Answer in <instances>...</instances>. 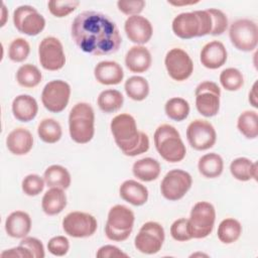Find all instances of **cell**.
I'll return each instance as SVG.
<instances>
[{
	"instance_id": "1",
	"label": "cell",
	"mask_w": 258,
	"mask_h": 258,
	"mask_svg": "<svg viewBox=\"0 0 258 258\" xmlns=\"http://www.w3.org/2000/svg\"><path fill=\"white\" fill-rule=\"evenodd\" d=\"M76 45L93 55H107L118 51L122 37L116 23L106 14L84 11L78 14L71 26Z\"/></svg>"
},
{
	"instance_id": "2",
	"label": "cell",
	"mask_w": 258,
	"mask_h": 258,
	"mask_svg": "<svg viewBox=\"0 0 258 258\" xmlns=\"http://www.w3.org/2000/svg\"><path fill=\"white\" fill-rule=\"evenodd\" d=\"M111 132L117 146L123 154L136 156L149 149V138L147 134L138 131L133 116L122 113L115 116L110 124Z\"/></svg>"
},
{
	"instance_id": "3",
	"label": "cell",
	"mask_w": 258,
	"mask_h": 258,
	"mask_svg": "<svg viewBox=\"0 0 258 258\" xmlns=\"http://www.w3.org/2000/svg\"><path fill=\"white\" fill-rule=\"evenodd\" d=\"M212 18L207 10L183 12L172 20V31L181 39H190L211 34Z\"/></svg>"
},
{
	"instance_id": "4",
	"label": "cell",
	"mask_w": 258,
	"mask_h": 258,
	"mask_svg": "<svg viewBox=\"0 0 258 258\" xmlns=\"http://www.w3.org/2000/svg\"><path fill=\"white\" fill-rule=\"evenodd\" d=\"M95 113L88 103L76 104L69 115V130L71 138L79 143L90 142L95 133Z\"/></svg>"
},
{
	"instance_id": "5",
	"label": "cell",
	"mask_w": 258,
	"mask_h": 258,
	"mask_svg": "<svg viewBox=\"0 0 258 258\" xmlns=\"http://www.w3.org/2000/svg\"><path fill=\"white\" fill-rule=\"evenodd\" d=\"M154 145L159 155L168 162L181 161L186 153L178 131L169 124H162L154 132Z\"/></svg>"
},
{
	"instance_id": "6",
	"label": "cell",
	"mask_w": 258,
	"mask_h": 258,
	"mask_svg": "<svg viewBox=\"0 0 258 258\" xmlns=\"http://www.w3.org/2000/svg\"><path fill=\"white\" fill-rule=\"evenodd\" d=\"M135 216L131 209L123 205H116L109 210L105 226V234L111 241L122 242L129 238Z\"/></svg>"
},
{
	"instance_id": "7",
	"label": "cell",
	"mask_w": 258,
	"mask_h": 258,
	"mask_svg": "<svg viewBox=\"0 0 258 258\" xmlns=\"http://www.w3.org/2000/svg\"><path fill=\"white\" fill-rule=\"evenodd\" d=\"M187 220L191 238H206L214 229L216 221L215 208L209 202H199L192 207L189 219Z\"/></svg>"
},
{
	"instance_id": "8",
	"label": "cell",
	"mask_w": 258,
	"mask_h": 258,
	"mask_svg": "<svg viewBox=\"0 0 258 258\" xmlns=\"http://www.w3.org/2000/svg\"><path fill=\"white\" fill-rule=\"evenodd\" d=\"M229 37L232 44L239 50L252 51L258 43L257 24L250 19H238L229 28Z\"/></svg>"
},
{
	"instance_id": "9",
	"label": "cell",
	"mask_w": 258,
	"mask_h": 258,
	"mask_svg": "<svg viewBox=\"0 0 258 258\" xmlns=\"http://www.w3.org/2000/svg\"><path fill=\"white\" fill-rule=\"evenodd\" d=\"M164 238V229L159 223L147 222L142 225L136 235L134 245L139 252L152 255L160 251Z\"/></svg>"
},
{
	"instance_id": "10",
	"label": "cell",
	"mask_w": 258,
	"mask_h": 258,
	"mask_svg": "<svg viewBox=\"0 0 258 258\" xmlns=\"http://www.w3.org/2000/svg\"><path fill=\"white\" fill-rule=\"evenodd\" d=\"M71 87L62 80L48 82L41 93V102L46 110L51 113H60L70 101Z\"/></svg>"
},
{
	"instance_id": "11",
	"label": "cell",
	"mask_w": 258,
	"mask_h": 258,
	"mask_svg": "<svg viewBox=\"0 0 258 258\" xmlns=\"http://www.w3.org/2000/svg\"><path fill=\"white\" fill-rule=\"evenodd\" d=\"M192 183L190 174L182 169L169 170L160 183V191L168 201H178L189 190Z\"/></svg>"
},
{
	"instance_id": "12",
	"label": "cell",
	"mask_w": 258,
	"mask_h": 258,
	"mask_svg": "<svg viewBox=\"0 0 258 258\" xmlns=\"http://www.w3.org/2000/svg\"><path fill=\"white\" fill-rule=\"evenodd\" d=\"M196 107L199 113L205 117H213L220 110L221 90L211 81L202 82L195 91Z\"/></svg>"
},
{
	"instance_id": "13",
	"label": "cell",
	"mask_w": 258,
	"mask_h": 258,
	"mask_svg": "<svg viewBox=\"0 0 258 258\" xmlns=\"http://www.w3.org/2000/svg\"><path fill=\"white\" fill-rule=\"evenodd\" d=\"M13 24L19 32L35 36L44 29L45 19L34 7L21 5L13 12Z\"/></svg>"
},
{
	"instance_id": "14",
	"label": "cell",
	"mask_w": 258,
	"mask_h": 258,
	"mask_svg": "<svg viewBox=\"0 0 258 258\" xmlns=\"http://www.w3.org/2000/svg\"><path fill=\"white\" fill-rule=\"evenodd\" d=\"M38 57L41 67L46 71H58L66 63L63 47L59 39L53 36L44 37L38 46Z\"/></svg>"
},
{
	"instance_id": "15",
	"label": "cell",
	"mask_w": 258,
	"mask_h": 258,
	"mask_svg": "<svg viewBox=\"0 0 258 258\" xmlns=\"http://www.w3.org/2000/svg\"><path fill=\"white\" fill-rule=\"evenodd\" d=\"M98 227L94 216L84 212H71L62 220V229L71 237L86 238L95 234Z\"/></svg>"
},
{
	"instance_id": "16",
	"label": "cell",
	"mask_w": 258,
	"mask_h": 258,
	"mask_svg": "<svg viewBox=\"0 0 258 258\" xmlns=\"http://www.w3.org/2000/svg\"><path fill=\"white\" fill-rule=\"evenodd\" d=\"M186 139L194 149L203 151L215 145L217 133L210 122L197 119L188 124L186 128Z\"/></svg>"
},
{
	"instance_id": "17",
	"label": "cell",
	"mask_w": 258,
	"mask_h": 258,
	"mask_svg": "<svg viewBox=\"0 0 258 258\" xmlns=\"http://www.w3.org/2000/svg\"><path fill=\"white\" fill-rule=\"evenodd\" d=\"M164 64L169 77L177 82L187 80L194 71V62L188 53L177 47L167 51Z\"/></svg>"
},
{
	"instance_id": "18",
	"label": "cell",
	"mask_w": 258,
	"mask_h": 258,
	"mask_svg": "<svg viewBox=\"0 0 258 258\" xmlns=\"http://www.w3.org/2000/svg\"><path fill=\"white\" fill-rule=\"evenodd\" d=\"M124 29L129 40L139 45L148 42L153 33L150 21L140 15L129 16L125 21Z\"/></svg>"
},
{
	"instance_id": "19",
	"label": "cell",
	"mask_w": 258,
	"mask_h": 258,
	"mask_svg": "<svg viewBox=\"0 0 258 258\" xmlns=\"http://www.w3.org/2000/svg\"><path fill=\"white\" fill-rule=\"evenodd\" d=\"M227 50L225 45L219 40H213L206 43L202 50L200 59L202 64L210 70L221 68L227 61Z\"/></svg>"
},
{
	"instance_id": "20",
	"label": "cell",
	"mask_w": 258,
	"mask_h": 258,
	"mask_svg": "<svg viewBox=\"0 0 258 258\" xmlns=\"http://www.w3.org/2000/svg\"><path fill=\"white\" fill-rule=\"evenodd\" d=\"M94 76L102 85H118L123 81L124 72L118 62L112 60H103L98 62L95 67Z\"/></svg>"
},
{
	"instance_id": "21",
	"label": "cell",
	"mask_w": 258,
	"mask_h": 258,
	"mask_svg": "<svg viewBox=\"0 0 258 258\" xmlns=\"http://www.w3.org/2000/svg\"><path fill=\"white\" fill-rule=\"evenodd\" d=\"M8 150L14 155H24L33 146V137L29 130L19 127L13 129L6 138Z\"/></svg>"
},
{
	"instance_id": "22",
	"label": "cell",
	"mask_w": 258,
	"mask_h": 258,
	"mask_svg": "<svg viewBox=\"0 0 258 258\" xmlns=\"http://www.w3.org/2000/svg\"><path fill=\"white\" fill-rule=\"evenodd\" d=\"M152 63L150 51L143 45L132 46L125 55V64L132 73H144Z\"/></svg>"
},
{
	"instance_id": "23",
	"label": "cell",
	"mask_w": 258,
	"mask_h": 258,
	"mask_svg": "<svg viewBox=\"0 0 258 258\" xmlns=\"http://www.w3.org/2000/svg\"><path fill=\"white\" fill-rule=\"evenodd\" d=\"M31 229V219L23 211L12 212L5 221V231L8 236L22 239L27 236Z\"/></svg>"
},
{
	"instance_id": "24",
	"label": "cell",
	"mask_w": 258,
	"mask_h": 258,
	"mask_svg": "<svg viewBox=\"0 0 258 258\" xmlns=\"http://www.w3.org/2000/svg\"><path fill=\"white\" fill-rule=\"evenodd\" d=\"M38 112L36 100L29 95H19L12 102V113L16 120L29 122L35 118Z\"/></svg>"
},
{
	"instance_id": "25",
	"label": "cell",
	"mask_w": 258,
	"mask_h": 258,
	"mask_svg": "<svg viewBox=\"0 0 258 258\" xmlns=\"http://www.w3.org/2000/svg\"><path fill=\"white\" fill-rule=\"evenodd\" d=\"M119 192L125 202L136 207L144 205L148 200L147 187L133 179L125 180L120 185Z\"/></svg>"
},
{
	"instance_id": "26",
	"label": "cell",
	"mask_w": 258,
	"mask_h": 258,
	"mask_svg": "<svg viewBox=\"0 0 258 258\" xmlns=\"http://www.w3.org/2000/svg\"><path fill=\"white\" fill-rule=\"evenodd\" d=\"M67 206V196L63 189L50 187L42 197L41 208L48 216H54L62 212Z\"/></svg>"
},
{
	"instance_id": "27",
	"label": "cell",
	"mask_w": 258,
	"mask_h": 258,
	"mask_svg": "<svg viewBox=\"0 0 258 258\" xmlns=\"http://www.w3.org/2000/svg\"><path fill=\"white\" fill-rule=\"evenodd\" d=\"M161 168L159 162L151 157L141 158L133 163L132 172L135 177L141 181L155 180L160 174Z\"/></svg>"
},
{
	"instance_id": "28",
	"label": "cell",
	"mask_w": 258,
	"mask_h": 258,
	"mask_svg": "<svg viewBox=\"0 0 258 258\" xmlns=\"http://www.w3.org/2000/svg\"><path fill=\"white\" fill-rule=\"evenodd\" d=\"M198 168L202 175L207 178H215L222 174L224 161L221 155L215 152L203 155L198 162Z\"/></svg>"
},
{
	"instance_id": "29",
	"label": "cell",
	"mask_w": 258,
	"mask_h": 258,
	"mask_svg": "<svg viewBox=\"0 0 258 258\" xmlns=\"http://www.w3.org/2000/svg\"><path fill=\"white\" fill-rule=\"evenodd\" d=\"M43 178L48 187H58L61 189H67L72 181L69 170L58 164L48 166L44 171Z\"/></svg>"
},
{
	"instance_id": "30",
	"label": "cell",
	"mask_w": 258,
	"mask_h": 258,
	"mask_svg": "<svg viewBox=\"0 0 258 258\" xmlns=\"http://www.w3.org/2000/svg\"><path fill=\"white\" fill-rule=\"evenodd\" d=\"M230 171L240 181H247L251 178L257 179V163L246 157L234 159L230 164Z\"/></svg>"
},
{
	"instance_id": "31",
	"label": "cell",
	"mask_w": 258,
	"mask_h": 258,
	"mask_svg": "<svg viewBox=\"0 0 258 258\" xmlns=\"http://www.w3.org/2000/svg\"><path fill=\"white\" fill-rule=\"evenodd\" d=\"M242 233L240 222L233 218L223 220L218 227V238L224 244H232L236 242Z\"/></svg>"
},
{
	"instance_id": "32",
	"label": "cell",
	"mask_w": 258,
	"mask_h": 258,
	"mask_svg": "<svg viewBox=\"0 0 258 258\" xmlns=\"http://www.w3.org/2000/svg\"><path fill=\"white\" fill-rule=\"evenodd\" d=\"M97 103L101 111L105 113H114L123 106L124 97L121 92L109 89L100 93Z\"/></svg>"
},
{
	"instance_id": "33",
	"label": "cell",
	"mask_w": 258,
	"mask_h": 258,
	"mask_svg": "<svg viewBox=\"0 0 258 258\" xmlns=\"http://www.w3.org/2000/svg\"><path fill=\"white\" fill-rule=\"evenodd\" d=\"M237 128L248 139L258 136V115L256 111L247 110L240 114L237 120Z\"/></svg>"
},
{
	"instance_id": "34",
	"label": "cell",
	"mask_w": 258,
	"mask_h": 258,
	"mask_svg": "<svg viewBox=\"0 0 258 258\" xmlns=\"http://www.w3.org/2000/svg\"><path fill=\"white\" fill-rule=\"evenodd\" d=\"M127 96L134 101H143L149 94V85L146 79L140 76L130 77L124 85Z\"/></svg>"
},
{
	"instance_id": "35",
	"label": "cell",
	"mask_w": 258,
	"mask_h": 258,
	"mask_svg": "<svg viewBox=\"0 0 258 258\" xmlns=\"http://www.w3.org/2000/svg\"><path fill=\"white\" fill-rule=\"evenodd\" d=\"M37 134L39 138L45 143H55L62 135L60 124L52 118H46L40 121L37 127Z\"/></svg>"
},
{
	"instance_id": "36",
	"label": "cell",
	"mask_w": 258,
	"mask_h": 258,
	"mask_svg": "<svg viewBox=\"0 0 258 258\" xmlns=\"http://www.w3.org/2000/svg\"><path fill=\"white\" fill-rule=\"evenodd\" d=\"M42 75L37 67L31 64V63H25L22 64L17 73H16V81L17 83L27 89L34 88L39 85L41 82Z\"/></svg>"
},
{
	"instance_id": "37",
	"label": "cell",
	"mask_w": 258,
	"mask_h": 258,
	"mask_svg": "<svg viewBox=\"0 0 258 258\" xmlns=\"http://www.w3.org/2000/svg\"><path fill=\"white\" fill-rule=\"evenodd\" d=\"M164 111L169 119L180 122L188 116L189 104L182 98L174 97L165 103Z\"/></svg>"
},
{
	"instance_id": "38",
	"label": "cell",
	"mask_w": 258,
	"mask_h": 258,
	"mask_svg": "<svg viewBox=\"0 0 258 258\" xmlns=\"http://www.w3.org/2000/svg\"><path fill=\"white\" fill-rule=\"evenodd\" d=\"M220 83L227 91H238L244 85V77L242 73L235 68L225 69L220 75Z\"/></svg>"
},
{
	"instance_id": "39",
	"label": "cell",
	"mask_w": 258,
	"mask_h": 258,
	"mask_svg": "<svg viewBox=\"0 0 258 258\" xmlns=\"http://www.w3.org/2000/svg\"><path fill=\"white\" fill-rule=\"evenodd\" d=\"M30 52V46L26 39L18 37L12 40L9 45L8 56L14 62L24 61Z\"/></svg>"
},
{
	"instance_id": "40",
	"label": "cell",
	"mask_w": 258,
	"mask_h": 258,
	"mask_svg": "<svg viewBox=\"0 0 258 258\" xmlns=\"http://www.w3.org/2000/svg\"><path fill=\"white\" fill-rule=\"evenodd\" d=\"M79 5H80L79 1H71V0H66V1L51 0L47 3L49 12L57 18L66 17L67 15L71 14L73 11L76 10V8Z\"/></svg>"
},
{
	"instance_id": "41",
	"label": "cell",
	"mask_w": 258,
	"mask_h": 258,
	"mask_svg": "<svg viewBox=\"0 0 258 258\" xmlns=\"http://www.w3.org/2000/svg\"><path fill=\"white\" fill-rule=\"evenodd\" d=\"M44 183V178H42L38 174H28L23 178L21 187L26 196L35 197L43 190Z\"/></svg>"
},
{
	"instance_id": "42",
	"label": "cell",
	"mask_w": 258,
	"mask_h": 258,
	"mask_svg": "<svg viewBox=\"0 0 258 258\" xmlns=\"http://www.w3.org/2000/svg\"><path fill=\"white\" fill-rule=\"evenodd\" d=\"M207 11L211 16L212 23H213L211 34L212 35L223 34L228 28V18L226 14L222 10L217 8H210V9H207Z\"/></svg>"
},
{
	"instance_id": "43",
	"label": "cell",
	"mask_w": 258,
	"mask_h": 258,
	"mask_svg": "<svg viewBox=\"0 0 258 258\" xmlns=\"http://www.w3.org/2000/svg\"><path fill=\"white\" fill-rule=\"evenodd\" d=\"M170 235L175 241L179 242H185L192 239L188 230V220L180 218L174 221L170 227Z\"/></svg>"
},
{
	"instance_id": "44",
	"label": "cell",
	"mask_w": 258,
	"mask_h": 258,
	"mask_svg": "<svg viewBox=\"0 0 258 258\" xmlns=\"http://www.w3.org/2000/svg\"><path fill=\"white\" fill-rule=\"evenodd\" d=\"M47 249L54 256H64L70 249V242L64 236H55L48 241Z\"/></svg>"
},
{
	"instance_id": "45",
	"label": "cell",
	"mask_w": 258,
	"mask_h": 258,
	"mask_svg": "<svg viewBox=\"0 0 258 258\" xmlns=\"http://www.w3.org/2000/svg\"><path fill=\"white\" fill-rule=\"evenodd\" d=\"M118 9L125 15L134 16L142 12L145 7V1L143 0H119L117 2Z\"/></svg>"
},
{
	"instance_id": "46",
	"label": "cell",
	"mask_w": 258,
	"mask_h": 258,
	"mask_svg": "<svg viewBox=\"0 0 258 258\" xmlns=\"http://www.w3.org/2000/svg\"><path fill=\"white\" fill-rule=\"evenodd\" d=\"M31 254L33 258H43L45 256L44 248L40 240L34 237H24L22 238L20 244Z\"/></svg>"
},
{
	"instance_id": "47",
	"label": "cell",
	"mask_w": 258,
	"mask_h": 258,
	"mask_svg": "<svg viewBox=\"0 0 258 258\" xmlns=\"http://www.w3.org/2000/svg\"><path fill=\"white\" fill-rule=\"evenodd\" d=\"M98 258H112V257H128V255L122 252L118 247L113 245H105L99 248L96 253Z\"/></svg>"
},
{
	"instance_id": "48",
	"label": "cell",
	"mask_w": 258,
	"mask_h": 258,
	"mask_svg": "<svg viewBox=\"0 0 258 258\" xmlns=\"http://www.w3.org/2000/svg\"><path fill=\"white\" fill-rule=\"evenodd\" d=\"M2 258L4 257H19V258H30L31 254L27 251L26 248L19 245L15 248H11L9 250H5L0 255Z\"/></svg>"
},
{
	"instance_id": "49",
	"label": "cell",
	"mask_w": 258,
	"mask_h": 258,
	"mask_svg": "<svg viewBox=\"0 0 258 258\" xmlns=\"http://www.w3.org/2000/svg\"><path fill=\"white\" fill-rule=\"evenodd\" d=\"M249 102L254 108H258L257 103V82L254 83L252 90L249 92Z\"/></svg>"
},
{
	"instance_id": "50",
	"label": "cell",
	"mask_w": 258,
	"mask_h": 258,
	"mask_svg": "<svg viewBox=\"0 0 258 258\" xmlns=\"http://www.w3.org/2000/svg\"><path fill=\"white\" fill-rule=\"evenodd\" d=\"M200 1H168V3L170 5H174V6H184V5H191V4H196L199 3Z\"/></svg>"
},
{
	"instance_id": "51",
	"label": "cell",
	"mask_w": 258,
	"mask_h": 258,
	"mask_svg": "<svg viewBox=\"0 0 258 258\" xmlns=\"http://www.w3.org/2000/svg\"><path fill=\"white\" fill-rule=\"evenodd\" d=\"M7 15H8V12H7L6 6H5V4L3 3V4H2V20H1V26H4V25H5Z\"/></svg>"
},
{
	"instance_id": "52",
	"label": "cell",
	"mask_w": 258,
	"mask_h": 258,
	"mask_svg": "<svg viewBox=\"0 0 258 258\" xmlns=\"http://www.w3.org/2000/svg\"><path fill=\"white\" fill-rule=\"evenodd\" d=\"M196 256H208L207 254H203V253H195L192 255H190V257H196Z\"/></svg>"
}]
</instances>
